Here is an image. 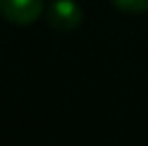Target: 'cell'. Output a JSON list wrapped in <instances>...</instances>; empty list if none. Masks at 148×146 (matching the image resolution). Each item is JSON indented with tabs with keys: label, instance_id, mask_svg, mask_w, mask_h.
<instances>
[{
	"label": "cell",
	"instance_id": "6da1fadb",
	"mask_svg": "<svg viewBox=\"0 0 148 146\" xmlns=\"http://www.w3.org/2000/svg\"><path fill=\"white\" fill-rule=\"evenodd\" d=\"M43 0H0V15L17 26H30L43 15Z\"/></svg>",
	"mask_w": 148,
	"mask_h": 146
},
{
	"label": "cell",
	"instance_id": "7a4b0ae2",
	"mask_svg": "<svg viewBox=\"0 0 148 146\" xmlns=\"http://www.w3.org/2000/svg\"><path fill=\"white\" fill-rule=\"evenodd\" d=\"M45 15L47 24L60 32H71L82 24V9L75 0H54Z\"/></svg>",
	"mask_w": 148,
	"mask_h": 146
},
{
	"label": "cell",
	"instance_id": "3957f363",
	"mask_svg": "<svg viewBox=\"0 0 148 146\" xmlns=\"http://www.w3.org/2000/svg\"><path fill=\"white\" fill-rule=\"evenodd\" d=\"M112 4L122 13H148V0H112Z\"/></svg>",
	"mask_w": 148,
	"mask_h": 146
}]
</instances>
